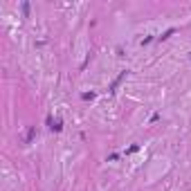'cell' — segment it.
<instances>
[{"label": "cell", "mask_w": 191, "mask_h": 191, "mask_svg": "<svg viewBox=\"0 0 191 191\" xmlns=\"http://www.w3.org/2000/svg\"><path fill=\"white\" fill-rule=\"evenodd\" d=\"M126 74H128V70H124V72H121V74H119V76H117V79H115V81H112V86H110V92H115V90H117V86H119L121 81H124V79H126Z\"/></svg>", "instance_id": "7a4b0ae2"}, {"label": "cell", "mask_w": 191, "mask_h": 191, "mask_svg": "<svg viewBox=\"0 0 191 191\" xmlns=\"http://www.w3.org/2000/svg\"><path fill=\"white\" fill-rule=\"evenodd\" d=\"M34 137H36V126H32L29 131H27V135H25V144H29Z\"/></svg>", "instance_id": "3957f363"}, {"label": "cell", "mask_w": 191, "mask_h": 191, "mask_svg": "<svg viewBox=\"0 0 191 191\" xmlns=\"http://www.w3.org/2000/svg\"><path fill=\"white\" fill-rule=\"evenodd\" d=\"M47 126H50L52 131H61V128H63V121H61V119H52V117H47Z\"/></svg>", "instance_id": "6da1fadb"}, {"label": "cell", "mask_w": 191, "mask_h": 191, "mask_svg": "<svg viewBox=\"0 0 191 191\" xmlns=\"http://www.w3.org/2000/svg\"><path fill=\"white\" fill-rule=\"evenodd\" d=\"M173 34H176V27H171V29H166L164 34L160 36V38H162V40H166V38H169V36H173Z\"/></svg>", "instance_id": "277c9868"}, {"label": "cell", "mask_w": 191, "mask_h": 191, "mask_svg": "<svg viewBox=\"0 0 191 191\" xmlns=\"http://www.w3.org/2000/svg\"><path fill=\"white\" fill-rule=\"evenodd\" d=\"M23 16H25V18L29 16V2H23Z\"/></svg>", "instance_id": "5b68a950"}]
</instances>
